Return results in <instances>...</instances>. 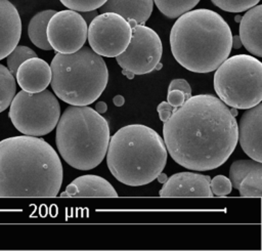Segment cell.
<instances>
[{
    "label": "cell",
    "instance_id": "cell-1",
    "mask_svg": "<svg viewBox=\"0 0 262 251\" xmlns=\"http://www.w3.org/2000/svg\"><path fill=\"white\" fill-rule=\"evenodd\" d=\"M165 147L180 166L198 171L218 168L231 156L238 140L235 117L213 94L190 96L164 122Z\"/></svg>",
    "mask_w": 262,
    "mask_h": 251
},
{
    "label": "cell",
    "instance_id": "cell-2",
    "mask_svg": "<svg viewBox=\"0 0 262 251\" xmlns=\"http://www.w3.org/2000/svg\"><path fill=\"white\" fill-rule=\"evenodd\" d=\"M62 175L57 153L43 138L19 135L0 141V198L55 197Z\"/></svg>",
    "mask_w": 262,
    "mask_h": 251
},
{
    "label": "cell",
    "instance_id": "cell-3",
    "mask_svg": "<svg viewBox=\"0 0 262 251\" xmlns=\"http://www.w3.org/2000/svg\"><path fill=\"white\" fill-rule=\"evenodd\" d=\"M232 33L226 20L207 8L179 15L170 32L171 52L176 61L193 73L215 71L231 52Z\"/></svg>",
    "mask_w": 262,
    "mask_h": 251
},
{
    "label": "cell",
    "instance_id": "cell-4",
    "mask_svg": "<svg viewBox=\"0 0 262 251\" xmlns=\"http://www.w3.org/2000/svg\"><path fill=\"white\" fill-rule=\"evenodd\" d=\"M106 163L113 176L130 186L154 181L167 162L163 138L150 127L131 124L120 128L110 137Z\"/></svg>",
    "mask_w": 262,
    "mask_h": 251
},
{
    "label": "cell",
    "instance_id": "cell-5",
    "mask_svg": "<svg viewBox=\"0 0 262 251\" xmlns=\"http://www.w3.org/2000/svg\"><path fill=\"white\" fill-rule=\"evenodd\" d=\"M110 137L106 119L88 106L68 107L56 124L57 151L78 170H90L102 162Z\"/></svg>",
    "mask_w": 262,
    "mask_h": 251
},
{
    "label": "cell",
    "instance_id": "cell-6",
    "mask_svg": "<svg viewBox=\"0 0 262 251\" xmlns=\"http://www.w3.org/2000/svg\"><path fill=\"white\" fill-rule=\"evenodd\" d=\"M50 84L55 95L72 106H87L103 92L108 71L101 55L90 46L73 53L57 52L51 60Z\"/></svg>",
    "mask_w": 262,
    "mask_h": 251
},
{
    "label": "cell",
    "instance_id": "cell-7",
    "mask_svg": "<svg viewBox=\"0 0 262 251\" xmlns=\"http://www.w3.org/2000/svg\"><path fill=\"white\" fill-rule=\"evenodd\" d=\"M213 84L226 106L250 109L262 100V62L249 54L227 57L216 69Z\"/></svg>",
    "mask_w": 262,
    "mask_h": 251
},
{
    "label": "cell",
    "instance_id": "cell-8",
    "mask_svg": "<svg viewBox=\"0 0 262 251\" xmlns=\"http://www.w3.org/2000/svg\"><path fill=\"white\" fill-rule=\"evenodd\" d=\"M8 116L20 133L43 136L55 128L60 106L56 96L47 89L35 93L20 90L9 104Z\"/></svg>",
    "mask_w": 262,
    "mask_h": 251
},
{
    "label": "cell",
    "instance_id": "cell-9",
    "mask_svg": "<svg viewBox=\"0 0 262 251\" xmlns=\"http://www.w3.org/2000/svg\"><path fill=\"white\" fill-rule=\"evenodd\" d=\"M132 35L126 49L116 56L119 66L134 75L152 72L163 53L162 41L156 31L144 25L131 26Z\"/></svg>",
    "mask_w": 262,
    "mask_h": 251
},
{
    "label": "cell",
    "instance_id": "cell-10",
    "mask_svg": "<svg viewBox=\"0 0 262 251\" xmlns=\"http://www.w3.org/2000/svg\"><path fill=\"white\" fill-rule=\"evenodd\" d=\"M132 29L127 19L115 12H101L88 25L90 48L101 56L116 57L128 46Z\"/></svg>",
    "mask_w": 262,
    "mask_h": 251
},
{
    "label": "cell",
    "instance_id": "cell-11",
    "mask_svg": "<svg viewBox=\"0 0 262 251\" xmlns=\"http://www.w3.org/2000/svg\"><path fill=\"white\" fill-rule=\"evenodd\" d=\"M88 25L79 11L66 9L55 12L46 29L47 40L53 50L59 53H73L84 46L87 40Z\"/></svg>",
    "mask_w": 262,
    "mask_h": 251
},
{
    "label": "cell",
    "instance_id": "cell-12",
    "mask_svg": "<svg viewBox=\"0 0 262 251\" xmlns=\"http://www.w3.org/2000/svg\"><path fill=\"white\" fill-rule=\"evenodd\" d=\"M238 140L243 151L253 160L262 162V104L247 109L239 120Z\"/></svg>",
    "mask_w": 262,
    "mask_h": 251
},
{
    "label": "cell",
    "instance_id": "cell-13",
    "mask_svg": "<svg viewBox=\"0 0 262 251\" xmlns=\"http://www.w3.org/2000/svg\"><path fill=\"white\" fill-rule=\"evenodd\" d=\"M210 176L194 172L173 174L163 183L161 197H213L210 190Z\"/></svg>",
    "mask_w": 262,
    "mask_h": 251
},
{
    "label": "cell",
    "instance_id": "cell-14",
    "mask_svg": "<svg viewBox=\"0 0 262 251\" xmlns=\"http://www.w3.org/2000/svg\"><path fill=\"white\" fill-rule=\"evenodd\" d=\"M15 78L23 90L31 93L40 92L50 83L51 69L44 59L38 56L31 57L19 65Z\"/></svg>",
    "mask_w": 262,
    "mask_h": 251
},
{
    "label": "cell",
    "instance_id": "cell-15",
    "mask_svg": "<svg viewBox=\"0 0 262 251\" xmlns=\"http://www.w3.org/2000/svg\"><path fill=\"white\" fill-rule=\"evenodd\" d=\"M21 35V19L15 6L8 0H0V60L17 45Z\"/></svg>",
    "mask_w": 262,
    "mask_h": 251
},
{
    "label": "cell",
    "instance_id": "cell-16",
    "mask_svg": "<svg viewBox=\"0 0 262 251\" xmlns=\"http://www.w3.org/2000/svg\"><path fill=\"white\" fill-rule=\"evenodd\" d=\"M239 39L243 46L257 57L262 56V5L249 8L239 20Z\"/></svg>",
    "mask_w": 262,
    "mask_h": 251
},
{
    "label": "cell",
    "instance_id": "cell-17",
    "mask_svg": "<svg viewBox=\"0 0 262 251\" xmlns=\"http://www.w3.org/2000/svg\"><path fill=\"white\" fill-rule=\"evenodd\" d=\"M60 197H118L116 190L104 178L87 174L74 179Z\"/></svg>",
    "mask_w": 262,
    "mask_h": 251
},
{
    "label": "cell",
    "instance_id": "cell-18",
    "mask_svg": "<svg viewBox=\"0 0 262 251\" xmlns=\"http://www.w3.org/2000/svg\"><path fill=\"white\" fill-rule=\"evenodd\" d=\"M152 8L154 0H106L98 9L100 13L115 12L128 22L143 25L149 18Z\"/></svg>",
    "mask_w": 262,
    "mask_h": 251
},
{
    "label": "cell",
    "instance_id": "cell-19",
    "mask_svg": "<svg viewBox=\"0 0 262 251\" xmlns=\"http://www.w3.org/2000/svg\"><path fill=\"white\" fill-rule=\"evenodd\" d=\"M56 11L53 9H45L36 13L30 20L28 26V35L31 42L40 49L51 50V46L47 40L46 29L50 17Z\"/></svg>",
    "mask_w": 262,
    "mask_h": 251
},
{
    "label": "cell",
    "instance_id": "cell-20",
    "mask_svg": "<svg viewBox=\"0 0 262 251\" xmlns=\"http://www.w3.org/2000/svg\"><path fill=\"white\" fill-rule=\"evenodd\" d=\"M199 2L200 0H154L158 9L169 18H176L191 10Z\"/></svg>",
    "mask_w": 262,
    "mask_h": 251
},
{
    "label": "cell",
    "instance_id": "cell-21",
    "mask_svg": "<svg viewBox=\"0 0 262 251\" xmlns=\"http://www.w3.org/2000/svg\"><path fill=\"white\" fill-rule=\"evenodd\" d=\"M16 91V83L14 76L9 72L8 68L0 64V113L6 110Z\"/></svg>",
    "mask_w": 262,
    "mask_h": 251
},
{
    "label": "cell",
    "instance_id": "cell-22",
    "mask_svg": "<svg viewBox=\"0 0 262 251\" xmlns=\"http://www.w3.org/2000/svg\"><path fill=\"white\" fill-rule=\"evenodd\" d=\"M237 190L243 197L260 198L262 196V167L250 171L243 178Z\"/></svg>",
    "mask_w": 262,
    "mask_h": 251
},
{
    "label": "cell",
    "instance_id": "cell-23",
    "mask_svg": "<svg viewBox=\"0 0 262 251\" xmlns=\"http://www.w3.org/2000/svg\"><path fill=\"white\" fill-rule=\"evenodd\" d=\"M262 167L261 162H257L255 160H237L234 161L229 169V180L231 182L232 187L238 189L241 181L243 178L252 170Z\"/></svg>",
    "mask_w": 262,
    "mask_h": 251
},
{
    "label": "cell",
    "instance_id": "cell-24",
    "mask_svg": "<svg viewBox=\"0 0 262 251\" xmlns=\"http://www.w3.org/2000/svg\"><path fill=\"white\" fill-rule=\"evenodd\" d=\"M37 56L36 52L31 49L28 46L24 45H16L13 50L6 56L7 57V67L9 72L15 76L17 68L21 62H24L26 59Z\"/></svg>",
    "mask_w": 262,
    "mask_h": 251
},
{
    "label": "cell",
    "instance_id": "cell-25",
    "mask_svg": "<svg viewBox=\"0 0 262 251\" xmlns=\"http://www.w3.org/2000/svg\"><path fill=\"white\" fill-rule=\"evenodd\" d=\"M211 2L224 11L238 13L257 5L260 0H211Z\"/></svg>",
    "mask_w": 262,
    "mask_h": 251
},
{
    "label": "cell",
    "instance_id": "cell-26",
    "mask_svg": "<svg viewBox=\"0 0 262 251\" xmlns=\"http://www.w3.org/2000/svg\"><path fill=\"white\" fill-rule=\"evenodd\" d=\"M67 8L79 12L98 9L106 0H59Z\"/></svg>",
    "mask_w": 262,
    "mask_h": 251
},
{
    "label": "cell",
    "instance_id": "cell-27",
    "mask_svg": "<svg viewBox=\"0 0 262 251\" xmlns=\"http://www.w3.org/2000/svg\"><path fill=\"white\" fill-rule=\"evenodd\" d=\"M210 190L215 196L226 197L231 193L232 185L229 178L224 175H217L210 179Z\"/></svg>",
    "mask_w": 262,
    "mask_h": 251
},
{
    "label": "cell",
    "instance_id": "cell-28",
    "mask_svg": "<svg viewBox=\"0 0 262 251\" xmlns=\"http://www.w3.org/2000/svg\"><path fill=\"white\" fill-rule=\"evenodd\" d=\"M171 90H179V91L183 92L186 99L191 96L190 85L184 79H174V80H172L169 84V87H168V91H171Z\"/></svg>",
    "mask_w": 262,
    "mask_h": 251
},
{
    "label": "cell",
    "instance_id": "cell-29",
    "mask_svg": "<svg viewBox=\"0 0 262 251\" xmlns=\"http://www.w3.org/2000/svg\"><path fill=\"white\" fill-rule=\"evenodd\" d=\"M168 102L174 107V108H177L179 106H181L184 101H185V95L183 94V92L179 91V90H171V91H168Z\"/></svg>",
    "mask_w": 262,
    "mask_h": 251
},
{
    "label": "cell",
    "instance_id": "cell-30",
    "mask_svg": "<svg viewBox=\"0 0 262 251\" xmlns=\"http://www.w3.org/2000/svg\"><path fill=\"white\" fill-rule=\"evenodd\" d=\"M175 108L172 107L168 101H162L158 108H157V111L159 113V116H160V119L165 122L166 120H168V118L171 116L173 110Z\"/></svg>",
    "mask_w": 262,
    "mask_h": 251
},
{
    "label": "cell",
    "instance_id": "cell-31",
    "mask_svg": "<svg viewBox=\"0 0 262 251\" xmlns=\"http://www.w3.org/2000/svg\"><path fill=\"white\" fill-rule=\"evenodd\" d=\"M80 14H81L82 17L85 19L86 24L89 25V23L98 14V11H97V9H95V10H90V11H82V12H80Z\"/></svg>",
    "mask_w": 262,
    "mask_h": 251
},
{
    "label": "cell",
    "instance_id": "cell-32",
    "mask_svg": "<svg viewBox=\"0 0 262 251\" xmlns=\"http://www.w3.org/2000/svg\"><path fill=\"white\" fill-rule=\"evenodd\" d=\"M107 110V106L104 101H98L96 104H95V111L99 114H103L105 113Z\"/></svg>",
    "mask_w": 262,
    "mask_h": 251
},
{
    "label": "cell",
    "instance_id": "cell-33",
    "mask_svg": "<svg viewBox=\"0 0 262 251\" xmlns=\"http://www.w3.org/2000/svg\"><path fill=\"white\" fill-rule=\"evenodd\" d=\"M243 46L242 44V41L239 39V36L235 35V36H232V43H231V47L232 48H235V49H238Z\"/></svg>",
    "mask_w": 262,
    "mask_h": 251
},
{
    "label": "cell",
    "instance_id": "cell-34",
    "mask_svg": "<svg viewBox=\"0 0 262 251\" xmlns=\"http://www.w3.org/2000/svg\"><path fill=\"white\" fill-rule=\"evenodd\" d=\"M113 102L117 106V107H121L124 104L125 102V99L122 95H116L114 98H113Z\"/></svg>",
    "mask_w": 262,
    "mask_h": 251
},
{
    "label": "cell",
    "instance_id": "cell-35",
    "mask_svg": "<svg viewBox=\"0 0 262 251\" xmlns=\"http://www.w3.org/2000/svg\"><path fill=\"white\" fill-rule=\"evenodd\" d=\"M167 175L165 174V173H163V172H161V173H159V175L157 176V179H158V181L159 182H161V183H164L166 180H167Z\"/></svg>",
    "mask_w": 262,
    "mask_h": 251
},
{
    "label": "cell",
    "instance_id": "cell-36",
    "mask_svg": "<svg viewBox=\"0 0 262 251\" xmlns=\"http://www.w3.org/2000/svg\"><path fill=\"white\" fill-rule=\"evenodd\" d=\"M123 71H122V73L124 74V75H126L129 79H132L133 77H134V74L133 73H131L130 71H127V70H124V69H122Z\"/></svg>",
    "mask_w": 262,
    "mask_h": 251
},
{
    "label": "cell",
    "instance_id": "cell-37",
    "mask_svg": "<svg viewBox=\"0 0 262 251\" xmlns=\"http://www.w3.org/2000/svg\"><path fill=\"white\" fill-rule=\"evenodd\" d=\"M241 18H242L241 15H236V16H235V22H239Z\"/></svg>",
    "mask_w": 262,
    "mask_h": 251
}]
</instances>
